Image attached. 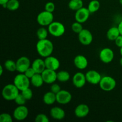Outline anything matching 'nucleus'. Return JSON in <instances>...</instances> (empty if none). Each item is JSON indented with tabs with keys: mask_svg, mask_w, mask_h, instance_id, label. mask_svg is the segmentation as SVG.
<instances>
[{
	"mask_svg": "<svg viewBox=\"0 0 122 122\" xmlns=\"http://www.w3.org/2000/svg\"><path fill=\"white\" fill-rule=\"evenodd\" d=\"M118 28H119V32H120V33L121 35H122V20L119 23V25H118Z\"/></svg>",
	"mask_w": 122,
	"mask_h": 122,
	"instance_id": "39",
	"label": "nucleus"
},
{
	"mask_svg": "<svg viewBox=\"0 0 122 122\" xmlns=\"http://www.w3.org/2000/svg\"><path fill=\"white\" fill-rule=\"evenodd\" d=\"M35 121L36 122H49L50 120L45 114L41 113L36 116Z\"/></svg>",
	"mask_w": 122,
	"mask_h": 122,
	"instance_id": "34",
	"label": "nucleus"
},
{
	"mask_svg": "<svg viewBox=\"0 0 122 122\" xmlns=\"http://www.w3.org/2000/svg\"><path fill=\"white\" fill-rule=\"evenodd\" d=\"M3 67L2 65H0V76H2V73H3Z\"/></svg>",
	"mask_w": 122,
	"mask_h": 122,
	"instance_id": "41",
	"label": "nucleus"
},
{
	"mask_svg": "<svg viewBox=\"0 0 122 122\" xmlns=\"http://www.w3.org/2000/svg\"><path fill=\"white\" fill-rule=\"evenodd\" d=\"M14 83L20 91L29 88L30 80L24 73H20L16 75L14 79Z\"/></svg>",
	"mask_w": 122,
	"mask_h": 122,
	"instance_id": "3",
	"label": "nucleus"
},
{
	"mask_svg": "<svg viewBox=\"0 0 122 122\" xmlns=\"http://www.w3.org/2000/svg\"><path fill=\"white\" fill-rule=\"evenodd\" d=\"M26 101L25 97H23V95L21 94V93H19V95L17 96V97L15 98V99L14 100V101L16 103V104H17L18 106H23L25 104Z\"/></svg>",
	"mask_w": 122,
	"mask_h": 122,
	"instance_id": "32",
	"label": "nucleus"
},
{
	"mask_svg": "<svg viewBox=\"0 0 122 122\" xmlns=\"http://www.w3.org/2000/svg\"><path fill=\"white\" fill-rule=\"evenodd\" d=\"M54 20V15L52 13L45 10L42 11L38 15L36 20L38 23L42 26H49Z\"/></svg>",
	"mask_w": 122,
	"mask_h": 122,
	"instance_id": "6",
	"label": "nucleus"
},
{
	"mask_svg": "<svg viewBox=\"0 0 122 122\" xmlns=\"http://www.w3.org/2000/svg\"><path fill=\"white\" fill-rule=\"evenodd\" d=\"M44 61H45L46 69H51V70H56V71H57L59 69L60 63L58 58L56 57L52 56H48L45 58Z\"/></svg>",
	"mask_w": 122,
	"mask_h": 122,
	"instance_id": "16",
	"label": "nucleus"
},
{
	"mask_svg": "<svg viewBox=\"0 0 122 122\" xmlns=\"http://www.w3.org/2000/svg\"><path fill=\"white\" fill-rule=\"evenodd\" d=\"M120 54H121V56H122V48H120Z\"/></svg>",
	"mask_w": 122,
	"mask_h": 122,
	"instance_id": "42",
	"label": "nucleus"
},
{
	"mask_svg": "<svg viewBox=\"0 0 122 122\" xmlns=\"http://www.w3.org/2000/svg\"><path fill=\"white\" fill-rule=\"evenodd\" d=\"M120 65H121L122 66V57L121 59H120Z\"/></svg>",
	"mask_w": 122,
	"mask_h": 122,
	"instance_id": "43",
	"label": "nucleus"
},
{
	"mask_svg": "<svg viewBox=\"0 0 122 122\" xmlns=\"http://www.w3.org/2000/svg\"><path fill=\"white\" fill-rule=\"evenodd\" d=\"M44 83L52 84L57 80V73L56 70L46 69L41 73Z\"/></svg>",
	"mask_w": 122,
	"mask_h": 122,
	"instance_id": "8",
	"label": "nucleus"
},
{
	"mask_svg": "<svg viewBox=\"0 0 122 122\" xmlns=\"http://www.w3.org/2000/svg\"><path fill=\"white\" fill-rule=\"evenodd\" d=\"M50 115L54 119L60 120L65 117L66 113L64 110L60 107H54L50 110Z\"/></svg>",
	"mask_w": 122,
	"mask_h": 122,
	"instance_id": "20",
	"label": "nucleus"
},
{
	"mask_svg": "<svg viewBox=\"0 0 122 122\" xmlns=\"http://www.w3.org/2000/svg\"><path fill=\"white\" fill-rule=\"evenodd\" d=\"M86 81L92 85L99 84L102 76L98 71L94 70H89L85 74Z\"/></svg>",
	"mask_w": 122,
	"mask_h": 122,
	"instance_id": "14",
	"label": "nucleus"
},
{
	"mask_svg": "<svg viewBox=\"0 0 122 122\" xmlns=\"http://www.w3.org/2000/svg\"><path fill=\"white\" fill-rule=\"evenodd\" d=\"M70 75L68 71L61 70L57 73V80L61 82H66L69 81Z\"/></svg>",
	"mask_w": 122,
	"mask_h": 122,
	"instance_id": "26",
	"label": "nucleus"
},
{
	"mask_svg": "<svg viewBox=\"0 0 122 122\" xmlns=\"http://www.w3.org/2000/svg\"><path fill=\"white\" fill-rule=\"evenodd\" d=\"M35 73L36 72L35 71V70H33V69L32 67H30L28 69H27V70L25 71V72L24 73V74H25V75L29 79L32 78V77L33 76V75H34Z\"/></svg>",
	"mask_w": 122,
	"mask_h": 122,
	"instance_id": "36",
	"label": "nucleus"
},
{
	"mask_svg": "<svg viewBox=\"0 0 122 122\" xmlns=\"http://www.w3.org/2000/svg\"><path fill=\"white\" fill-rule=\"evenodd\" d=\"M68 6L70 10L76 11L83 7V1L82 0H70L69 1Z\"/></svg>",
	"mask_w": 122,
	"mask_h": 122,
	"instance_id": "24",
	"label": "nucleus"
},
{
	"mask_svg": "<svg viewBox=\"0 0 122 122\" xmlns=\"http://www.w3.org/2000/svg\"><path fill=\"white\" fill-rule=\"evenodd\" d=\"M57 102L60 104L65 105L69 104L72 99L70 92L66 90H61L56 94Z\"/></svg>",
	"mask_w": 122,
	"mask_h": 122,
	"instance_id": "12",
	"label": "nucleus"
},
{
	"mask_svg": "<svg viewBox=\"0 0 122 122\" xmlns=\"http://www.w3.org/2000/svg\"><path fill=\"white\" fill-rule=\"evenodd\" d=\"M119 2H120V4L122 5V0H119Z\"/></svg>",
	"mask_w": 122,
	"mask_h": 122,
	"instance_id": "44",
	"label": "nucleus"
},
{
	"mask_svg": "<svg viewBox=\"0 0 122 122\" xmlns=\"http://www.w3.org/2000/svg\"><path fill=\"white\" fill-rule=\"evenodd\" d=\"M30 80L31 84L36 88L42 86L44 83V79L41 73H35L32 78L30 79Z\"/></svg>",
	"mask_w": 122,
	"mask_h": 122,
	"instance_id": "22",
	"label": "nucleus"
},
{
	"mask_svg": "<svg viewBox=\"0 0 122 122\" xmlns=\"http://www.w3.org/2000/svg\"><path fill=\"white\" fill-rule=\"evenodd\" d=\"M100 6L101 5H100V1L98 0H92L88 4V9L89 10L91 14H92L98 11V10L100 8Z\"/></svg>",
	"mask_w": 122,
	"mask_h": 122,
	"instance_id": "25",
	"label": "nucleus"
},
{
	"mask_svg": "<svg viewBox=\"0 0 122 122\" xmlns=\"http://www.w3.org/2000/svg\"><path fill=\"white\" fill-rule=\"evenodd\" d=\"M73 84L77 88H81L86 84V79L85 74L82 72H77L74 75L72 79Z\"/></svg>",
	"mask_w": 122,
	"mask_h": 122,
	"instance_id": "15",
	"label": "nucleus"
},
{
	"mask_svg": "<svg viewBox=\"0 0 122 122\" xmlns=\"http://www.w3.org/2000/svg\"><path fill=\"white\" fill-rule=\"evenodd\" d=\"M43 101L44 103L48 106H51L57 101L56 94L52 91L47 92L43 96Z\"/></svg>",
	"mask_w": 122,
	"mask_h": 122,
	"instance_id": "21",
	"label": "nucleus"
},
{
	"mask_svg": "<svg viewBox=\"0 0 122 122\" xmlns=\"http://www.w3.org/2000/svg\"><path fill=\"white\" fill-rule=\"evenodd\" d=\"M48 30L53 36L60 37L65 32V27L59 21H52L48 26Z\"/></svg>",
	"mask_w": 122,
	"mask_h": 122,
	"instance_id": "4",
	"label": "nucleus"
},
{
	"mask_svg": "<svg viewBox=\"0 0 122 122\" xmlns=\"http://www.w3.org/2000/svg\"><path fill=\"white\" fill-rule=\"evenodd\" d=\"M9 1V0H0V4L2 5L3 4H6Z\"/></svg>",
	"mask_w": 122,
	"mask_h": 122,
	"instance_id": "40",
	"label": "nucleus"
},
{
	"mask_svg": "<svg viewBox=\"0 0 122 122\" xmlns=\"http://www.w3.org/2000/svg\"><path fill=\"white\" fill-rule=\"evenodd\" d=\"M99 85L102 90L107 92L111 91L116 88V81L111 76H104L101 78Z\"/></svg>",
	"mask_w": 122,
	"mask_h": 122,
	"instance_id": "5",
	"label": "nucleus"
},
{
	"mask_svg": "<svg viewBox=\"0 0 122 122\" xmlns=\"http://www.w3.org/2000/svg\"><path fill=\"white\" fill-rule=\"evenodd\" d=\"M114 54L113 50L109 48L102 49L100 52V58L104 63H110L113 60Z\"/></svg>",
	"mask_w": 122,
	"mask_h": 122,
	"instance_id": "11",
	"label": "nucleus"
},
{
	"mask_svg": "<svg viewBox=\"0 0 122 122\" xmlns=\"http://www.w3.org/2000/svg\"><path fill=\"white\" fill-rule=\"evenodd\" d=\"M13 117L8 113H4L0 115V122H12Z\"/></svg>",
	"mask_w": 122,
	"mask_h": 122,
	"instance_id": "33",
	"label": "nucleus"
},
{
	"mask_svg": "<svg viewBox=\"0 0 122 122\" xmlns=\"http://www.w3.org/2000/svg\"><path fill=\"white\" fill-rule=\"evenodd\" d=\"M5 68L8 71L13 72V71H17L16 62L12 60H7L4 63Z\"/></svg>",
	"mask_w": 122,
	"mask_h": 122,
	"instance_id": "27",
	"label": "nucleus"
},
{
	"mask_svg": "<svg viewBox=\"0 0 122 122\" xmlns=\"http://www.w3.org/2000/svg\"><path fill=\"white\" fill-rule=\"evenodd\" d=\"M31 67L33 69L36 73L41 74L46 69L45 61L41 58H36L32 63Z\"/></svg>",
	"mask_w": 122,
	"mask_h": 122,
	"instance_id": "19",
	"label": "nucleus"
},
{
	"mask_svg": "<svg viewBox=\"0 0 122 122\" xmlns=\"http://www.w3.org/2000/svg\"><path fill=\"white\" fill-rule=\"evenodd\" d=\"M78 39L82 45H89L92 42L93 36L89 30L83 29L78 34Z\"/></svg>",
	"mask_w": 122,
	"mask_h": 122,
	"instance_id": "10",
	"label": "nucleus"
},
{
	"mask_svg": "<svg viewBox=\"0 0 122 122\" xmlns=\"http://www.w3.org/2000/svg\"><path fill=\"white\" fill-rule=\"evenodd\" d=\"M30 65L29 58L25 56L20 57L16 61L17 71L21 73H24L27 69L31 67Z\"/></svg>",
	"mask_w": 122,
	"mask_h": 122,
	"instance_id": "9",
	"label": "nucleus"
},
{
	"mask_svg": "<svg viewBox=\"0 0 122 122\" xmlns=\"http://www.w3.org/2000/svg\"><path fill=\"white\" fill-rule=\"evenodd\" d=\"M71 29H72V30L75 33L79 34L83 29L81 23L78 22V21H76V22L73 23L71 25Z\"/></svg>",
	"mask_w": 122,
	"mask_h": 122,
	"instance_id": "30",
	"label": "nucleus"
},
{
	"mask_svg": "<svg viewBox=\"0 0 122 122\" xmlns=\"http://www.w3.org/2000/svg\"><path fill=\"white\" fill-rule=\"evenodd\" d=\"M48 30H47L45 27H40V28L38 29L36 32L37 37L39 39V40L46 39V38L48 36Z\"/></svg>",
	"mask_w": 122,
	"mask_h": 122,
	"instance_id": "29",
	"label": "nucleus"
},
{
	"mask_svg": "<svg viewBox=\"0 0 122 122\" xmlns=\"http://www.w3.org/2000/svg\"><path fill=\"white\" fill-rule=\"evenodd\" d=\"M36 48L38 54L42 57L51 56L54 51V45L52 42L48 39L39 40L36 45Z\"/></svg>",
	"mask_w": 122,
	"mask_h": 122,
	"instance_id": "1",
	"label": "nucleus"
},
{
	"mask_svg": "<svg viewBox=\"0 0 122 122\" xmlns=\"http://www.w3.org/2000/svg\"><path fill=\"white\" fill-rule=\"evenodd\" d=\"M114 42H115L116 45L118 47H119L120 48H122V35H120L116 38V39L114 41Z\"/></svg>",
	"mask_w": 122,
	"mask_h": 122,
	"instance_id": "38",
	"label": "nucleus"
},
{
	"mask_svg": "<svg viewBox=\"0 0 122 122\" xmlns=\"http://www.w3.org/2000/svg\"><path fill=\"white\" fill-rule=\"evenodd\" d=\"M56 8V6L54 2H46L45 5V10L47 11L53 13Z\"/></svg>",
	"mask_w": 122,
	"mask_h": 122,
	"instance_id": "35",
	"label": "nucleus"
},
{
	"mask_svg": "<svg viewBox=\"0 0 122 122\" xmlns=\"http://www.w3.org/2000/svg\"><path fill=\"white\" fill-rule=\"evenodd\" d=\"M29 110L27 107L23 106H18L13 112V117L18 121H22L27 117Z\"/></svg>",
	"mask_w": 122,
	"mask_h": 122,
	"instance_id": "7",
	"label": "nucleus"
},
{
	"mask_svg": "<svg viewBox=\"0 0 122 122\" xmlns=\"http://www.w3.org/2000/svg\"><path fill=\"white\" fill-rule=\"evenodd\" d=\"M120 35L118 27H112L107 32V37L110 41H115Z\"/></svg>",
	"mask_w": 122,
	"mask_h": 122,
	"instance_id": "23",
	"label": "nucleus"
},
{
	"mask_svg": "<svg viewBox=\"0 0 122 122\" xmlns=\"http://www.w3.org/2000/svg\"><path fill=\"white\" fill-rule=\"evenodd\" d=\"M74 65L80 70H83L88 67V61L86 57L83 55H77L74 58Z\"/></svg>",
	"mask_w": 122,
	"mask_h": 122,
	"instance_id": "18",
	"label": "nucleus"
},
{
	"mask_svg": "<svg viewBox=\"0 0 122 122\" xmlns=\"http://www.w3.org/2000/svg\"><path fill=\"white\" fill-rule=\"evenodd\" d=\"M20 7L19 0H9L7 4V9L10 11L17 10Z\"/></svg>",
	"mask_w": 122,
	"mask_h": 122,
	"instance_id": "28",
	"label": "nucleus"
},
{
	"mask_svg": "<svg viewBox=\"0 0 122 122\" xmlns=\"http://www.w3.org/2000/svg\"><path fill=\"white\" fill-rule=\"evenodd\" d=\"M21 93L27 101L31 100L33 97V92H32V89H30L29 88L21 91Z\"/></svg>",
	"mask_w": 122,
	"mask_h": 122,
	"instance_id": "31",
	"label": "nucleus"
},
{
	"mask_svg": "<svg viewBox=\"0 0 122 122\" xmlns=\"http://www.w3.org/2000/svg\"><path fill=\"white\" fill-rule=\"evenodd\" d=\"M61 90V87L59 85L57 84V83H52V85H51V91H52V92H54V94H57V93L59 92Z\"/></svg>",
	"mask_w": 122,
	"mask_h": 122,
	"instance_id": "37",
	"label": "nucleus"
},
{
	"mask_svg": "<svg viewBox=\"0 0 122 122\" xmlns=\"http://www.w3.org/2000/svg\"><path fill=\"white\" fill-rule=\"evenodd\" d=\"M89 111L90 110H89V107L86 104H81L76 107L74 113L77 117L83 118L88 116L89 113Z\"/></svg>",
	"mask_w": 122,
	"mask_h": 122,
	"instance_id": "17",
	"label": "nucleus"
},
{
	"mask_svg": "<svg viewBox=\"0 0 122 122\" xmlns=\"http://www.w3.org/2000/svg\"><path fill=\"white\" fill-rule=\"evenodd\" d=\"M90 14L91 13L89 12L88 8L83 7L81 9L78 10L76 11L75 15V20L76 21L83 23L86 22L89 19Z\"/></svg>",
	"mask_w": 122,
	"mask_h": 122,
	"instance_id": "13",
	"label": "nucleus"
},
{
	"mask_svg": "<svg viewBox=\"0 0 122 122\" xmlns=\"http://www.w3.org/2000/svg\"><path fill=\"white\" fill-rule=\"evenodd\" d=\"M20 91L14 83L8 84L5 86L2 90V96L7 101H14L19 94Z\"/></svg>",
	"mask_w": 122,
	"mask_h": 122,
	"instance_id": "2",
	"label": "nucleus"
}]
</instances>
